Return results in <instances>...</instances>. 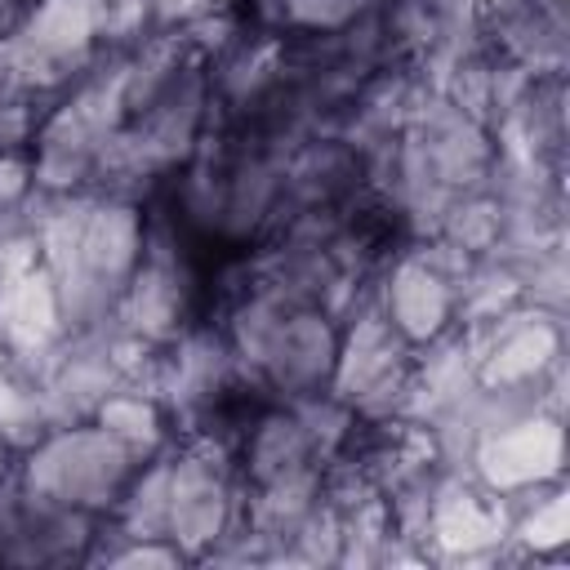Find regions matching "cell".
<instances>
[{
    "instance_id": "6da1fadb",
    "label": "cell",
    "mask_w": 570,
    "mask_h": 570,
    "mask_svg": "<svg viewBox=\"0 0 570 570\" xmlns=\"http://www.w3.org/2000/svg\"><path fill=\"white\" fill-rule=\"evenodd\" d=\"M134 472V450L107 428H71L27 459V490L58 508H102Z\"/></svg>"
},
{
    "instance_id": "8992f818",
    "label": "cell",
    "mask_w": 570,
    "mask_h": 570,
    "mask_svg": "<svg viewBox=\"0 0 570 570\" xmlns=\"http://www.w3.org/2000/svg\"><path fill=\"white\" fill-rule=\"evenodd\" d=\"M312 436L303 428L298 414H267L254 423L249 432V450H245V468L258 485L276 481V476H289L298 468H307V454H312Z\"/></svg>"
},
{
    "instance_id": "ba28073f",
    "label": "cell",
    "mask_w": 570,
    "mask_h": 570,
    "mask_svg": "<svg viewBox=\"0 0 570 570\" xmlns=\"http://www.w3.org/2000/svg\"><path fill=\"white\" fill-rule=\"evenodd\" d=\"M98 423H102L111 436H120L134 454H147V450L160 441V414H156V405L142 401V396H107V401L98 405Z\"/></svg>"
},
{
    "instance_id": "7a4b0ae2",
    "label": "cell",
    "mask_w": 570,
    "mask_h": 570,
    "mask_svg": "<svg viewBox=\"0 0 570 570\" xmlns=\"http://www.w3.org/2000/svg\"><path fill=\"white\" fill-rule=\"evenodd\" d=\"M338 361V338L330 330V321L321 312H285L267 352H263V370L276 387L285 392H316L321 379L334 374Z\"/></svg>"
},
{
    "instance_id": "3957f363",
    "label": "cell",
    "mask_w": 570,
    "mask_h": 570,
    "mask_svg": "<svg viewBox=\"0 0 570 570\" xmlns=\"http://www.w3.org/2000/svg\"><path fill=\"white\" fill-rule=\"evenodd\" d=\"M481 476L494 490H521L561 468V428L552 419H525L494 428L476 450Z\"/></svg>"
},
{
    "instance_id": "277c9868",
    "label": "cell",
    "mask_w": 570,
    "mask_h": 570,
    "mask_svg": "<svg viewBox=\"0 0 570 570\" xmlns=\"http://www.w3.org/2000/svg\"><path fill=\"white\" fill-rule=\"evenodd\" d=\"M227 525V485L218 481L209 459H183L169 468V525L165 534H174L187 548H200L209 539H218Z\"/></svg>"
},
{
    "instance_id": "5b68a950",
    "label": "cell",
    "mask_w": 570,
    "mask_h": 570,
    "mask_svg": "<svg viewBox=\"0 0 570 570\" xmlns=\"http://www.w3.org/2000/svg\"><path fill=\"white\" fill-rule=\"evenodd\" d=\"M450 316V289L428 263H401L387 285V321L401 338H432Z\"/></svg>"
},
{
    "instance_id": "52a82bcc",
    "label": "cell",
    "mask_w": 570,
    "mask_h": 570,
    "mask_svg": "<svg viewBox=\"0 0 570 570\" xmlns=\"http://www.w3.org/2000/svg\"><path fill=\"white\" fill-rule=\"evenodd\" d=\"M557 352V334L548 325H525L517 334H508L490 361V383L503 387H521L530 379H539V370L548 365V356Z\"/></svg>"
},
{
    "instance_id": "9c48e42d",
    "label": "cell",
    "mask_w": 570,
    "mask_h": 570,
    "mask_svg": "<svg viewBox=\"0 0 570 570\" xmlns=\"http://www.w3.org/2000/svg\"><path fill=\"white\" fill-rule=\"evenodd\" d=\"M352 9H356V0H285V13L307 27H338Z\"/></svg>"
},
{
    "instance_id": "30bf717a",
    "label": "cell",
    "mask_w": 570,
    "mask_h": 570,
    "mask_svg": "<svg viewBox=\"0 0 570 570\" xmlns=\"http://www.w3.org/2000/svg\"><path fill=\"white\" fill-rule=\"evenodd\" d=\"M27 169L22 165H13V160H0V200H9V196H22V187H27V178H22Z\"/></svg>"
}]
</instances>
